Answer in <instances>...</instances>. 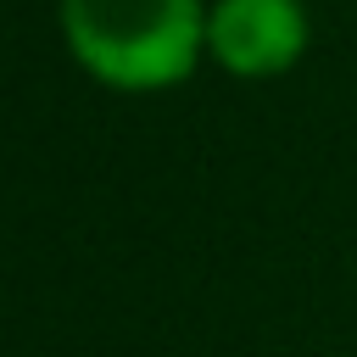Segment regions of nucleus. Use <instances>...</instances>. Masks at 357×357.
I'll list each match as a JSON object with an SVG mask.
<instances>
[{"label": "nucleus", "instance_id": "nucleus-1", "mask_svg": "<svg viewBox=\"0 0 357 357\" xmlns=\"http://www.w3.org/2000/svg\"><path fill=\"white\" fill-rule=\"evenodd\" d=\"M73 61L106 89H173L206 56L201 0H61Z\"/></svg>", "mask_w": 357, "mask_h": 357}, {"label": "nucleus", "instance_id": "nucleus-2", "mask_svg": "<svg viewBox=\"0 0 357 357\" xmlns=\"http://www.w3.org/2000/svg\"><path fill=\"white\" fill-rule=\"evenodd\" d=\"M307 50L301 0H218L206 6V56L234 78H273Z\"/></svg>", "mask_w": 357, "mask_h": 357}]
</instances>
